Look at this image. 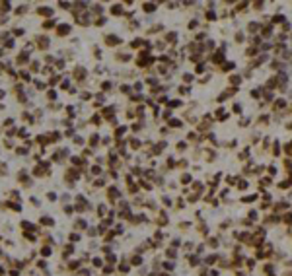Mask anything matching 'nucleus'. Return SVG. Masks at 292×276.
Instances as JSON below:
<instances>
[{"label": "nucleus", "mask_w": 292, "mask_h": 276, "mask_svg": "<svg viewBox=\"0 0 292 276\" xmlns=\"http://www.w3.org/2000/svg\"><path fill=\"white\" fill-rule=\"evenodd\" d=\"M191 222H179V229H189Z\"/></svg>", "instance_id": "nucleus-8"}, {"label": "nucleus", "mask_w": 292, "mask_h": 276, "mask_svg": "<svg viewBox=\"0 0 292 276\" xmlns=\"http://www.w3.org/2000/svg\"><path fill=\"white\" fill-rule=\"evenodd\" d=\"M244 265L247 266V270H253V268H255V259H251V257H245V259H244Z\"/></svg>", "instance_id": "nucleus-5"}, {"label": "nucleus", "mask_w": 292, "mask_h": 276, "mask_svg": "<svg viewBox=\"0 0 292 276\" xmlns=\"http://www.w3.org/2000/svg\"><path fill=\"white\" fill-rule=\"evenodd\" d=\"M185 249H187V251H193V249H195V245H193V241H185Z\"/></svg>", "instance_id": "nucleus-10"}, {"label": "nucleus", "mask_w": 292, "mask_h": 276, "mask_svg": "<svg viewBox=\"0 0 292 276\" xmlns=\"http://www.w3.org/2000/svg\"><path fill=\"white\" fill-rule=\"evenodd\" d=\"M166 257H170L171 261H175V257H177V251H175L174 247H170V249L166 251Z\"/></svg>", "instance_id": "nucleus-6"}, {"label": "nucleus", "mask_w": 292, "mask_h": 276, "mask_svg": "<svg viewBox=\"0 0 292 276\" xmlns=\"http://www.w3.org/2000/svg\"><path fill=\"white\" fill-rule=\"evenodd\" d=\"M187 262H189V266H193V268H197V266H201V262H203V259L199 257V255H187Z\"/></svg>", "instance_id": "nucleus-2"}, {"label": "nucleus", "mask_w": 292, "mask_h": 276, "mask_svg": "<svg viewBox=\"0 0 292 276\" xmlns=\"http://www.w3.org/2000/svg\"><path fill=\"white\" fill-rule=\"evenodd\" d=\"M179 245H181V239H179V237H175V239L171 241V247H174V249H177Z\"/></svg>", "instance_id": "nucleus-9"}, {"label": "nucleus", "mask_w": 292, "mask_h": 276, "mask_svg": "<svg viewBox=\"0 0 292 276\" xmlns=\"http://www.w3.org/2000/svg\"><path fill=\"white\" fill-rule=\"evenodd\" d=\"M263 272L267 276H277V266L273 262H267V265H263Z\"/></svg>", "instance_id": "nucleus-3"}, {"label": "nucleus", "mask_w": 292, "mask_h": 276, "mask_svg": "<svg viewBox=\"0 0 292 276\" xmlns=\"http://www.w3.org/2000/svg\"><path fill=\"white\" fill-rule=\"evenodd\" d=\"M282 222H284L286 226H292V212H288V214H284L282 216Z\"/></svg>", "instance_id": "nucleus-7"}, {"label": "nucleus", "mask_w": 292, "mask_h": 276, "mask_svg": "<svg viewBox=\"0 0 292 276\" xmlns=\"http://www.w3.org/2000/svg\"><path fill=\"white\" fill-rule=\"evenodd\" d=\"M249 220H257V210H249Z\"/></svg>", "instance_id": "nucleus-11"}, {"label": "nucleus", "mask_w": 292, "mask_h": 276, "mask_svg": "<svg viewBox=\"0 0 292 276\" xmlns=\"http://www.w3.org/2000/svg\"><path fill=\"white\" fill-rule=\"evenodd\" d=\"M207 245L211 247V249H218V245H220L218 237H208V239H207Z\"/></svg>", "instance_id": "nucleus-4"}, {"label": "nucleus", "mask_w": 292, "mask_h": 276, "mask_svg": "<svg viewBox=\"0 0 292 276\" xmlns=\"http://www.w3.org/2000/svg\"><path fill=\"white\" fill-rule=\"evenodd\" d=\"M220 257H222V255H218V253H208L207 257H203L204 266H212V265H216V262L220 261Z\"/></svg>", "instance_id": "nucleus-1"}]
</instances>
